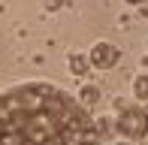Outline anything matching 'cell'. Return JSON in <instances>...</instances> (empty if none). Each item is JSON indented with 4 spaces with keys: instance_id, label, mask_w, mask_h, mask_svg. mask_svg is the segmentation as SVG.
I'll list each match as a JSON object with an SVG mask.
<instances>
[{
    "instance_id": "6da1fadb",
    "label": "cell",
    "mask_w": 148,
    "mask_h": 145,
    "mask_svg": "<svg viewBox=\"0 0 148 145\" xmlns=\"http://www.w3.org/2000/svg\"><path fill=\"white\" fill-rule=\"evenodd\" d=\"M0 145H103L88 109L51 82L0 91Z\"/></svg>"
},
{
    "instance_id": "7a4b0ae2",
    "label": "cell",
    "mask_w": 148,
    "mask_h": 145,
    "mask_svg": "<svg viewBox=\"0 0 148 145\" xmlns=\"http://www.w3.org/2000/svg\"><path fill=\"white\" fill-rule=\"evenodd\" d=\"M115 130L124 136L127 142L145 139V136H148V112H145L142 106H136V103H127V106L118 112Z\"/></svg>"
},
{
    "instance_id": "3957f363",
    "label": "cell",
    "mask_w": 148,
    "mask_h": 145,
    "mask_svg": "<svg viewBox=\"0 0 148 145\" xmlns=\"http://www.w3.org/2000/svg\"><path fill=\"white\" fill-rule=\"evenodd\" d=\"M118 61H121V51H118V45H112V42H94V49L88 55V64L97 67V70H112Z\"/></svg>"
},
{
    "instance_id": "277c9868",
    "label": "cell",
    "mask_w": 148,
    "mask_h": 145,
    "mask_svg": "<svg viewBox=\"0 0 148 145\" xmlns=\"http://www.w3.org/2000/svg\"><path fill=\"white\" fill-rule=\"evenodd\" d=\"M66 64H70L73 76H88V70H91L88 57H85L82 51H70V55H66Z\"/></svg>"
},
{
    "instance_id": "5b68a950",
    "label": "cell",
    "mask_w": 148,
    "mask_h": 145,
    "mask_svg": "<svg viewBox=\"0 0 148 145\" xmlns=\"http://www.w3.org/2000/svg\"><path fill=\"white\" fill-rule=\"evenodd\" d=\"M133 97L142 100V103H148V72H142V76L133 79Z\"/></svg>"
},
{
    "instance_id": "8992f818",
    "label": "cell",
    "mask_w": 148,
    "mask_h": 145,
    "mask_svg": "<svg viewBox=\"0 0 148 145\" xmlns=\"http://www.w3.org/2000/svg\"><path fill=\"white\" fill-rule=\"evenodd\" d=\"M79 100H82V103H91V106L100 103V88H97V85H85V88L79 91Z\"/></svg>"
},
{
    "instance_id": "52a82bcc",
    "label": "cell",
    "mask_w": 148,
    "mask_h": 145,
    "mask_svg": "<svg viewBox=\"0 0 148 145\" xmlns=\"http://www.w3.org/2000/svg\"><path fill=\"white\" fill-rule=\"evenodd\" d=\"M42 3H45V9H49V12H58L60 6H64V0H42Z\"/></svg>"
},
{
    "instance_id": "ba28073f",
    "label": "cell",
    "mask_w": 148,
    "mask_h": 145,
    "mask_svg": "<svg viewBox=\"0 0 148 145\" xmlns=\"http://www.w3.org/2000/svg\"><path fill=\"white\" fill-rule=\"evenodd\" d=\"M127 3H133V6H139V3H142V0H127Z\"/></svg>"
},
{
    "instance_id": "9c48e42d",
    "label": "cell",
    "mask_w": 148,
    "mask_h": 145,
    "mask_svg": "<svg viewBox=\"0 0 148 145\" xmlns=\"http://www.w3.org/2000/svg\"><path fill=\"white\" fill-rule=\"evenodd\" d=\"M115 145H133V142H115Z\"/></svg>"
}]
</instances>
